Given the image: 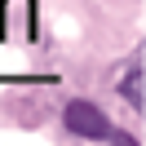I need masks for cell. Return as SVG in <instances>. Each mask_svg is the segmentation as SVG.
<instances>
[{"instance_id":"7a4b0ae2","label":"cell","mask_w":146,"mask_h":146,"mask_svg":"<svg viewBox=\"0 0 146 146\" xmlns=\"http://www.w3.org/2000/svg\"><path fill=\"white\" fill-rule=\"evenodd\" d=\"M0 31L5 36H22L27 40L36 31V9H31V0H5V9H0Z\"/></svg>"},{"instance_id":"6da1fadb","label":"cell","mask_w":146,"mask_h":146,"mask_svg":"<svg viewBox=\"0 0 146 146\" xmlns=\"http://www.w3.org/2000/svg\"><path fill=\"white\" fill-rule=\"evenodd\" d=\"M66 128H71L75 137H89V142H128L93 102H71V106H66Z\"/></svg>"},{"instance_id":"3957f363","label":"cell","mask_w":146,"mask_h":146,"mask_svg":"<svg viewBox=\"0 0 146 146\" xmlns=\"http://www.w3.org/2000/svg\"><path fill=\"white\" fill-rule=\"evenodd\" d=\"M119 93H124V98H128V106H137V111L146 106V98H142V62H137V58H133V62H128V71H124V80H119Z\"/></svg>"}]
</instances>
